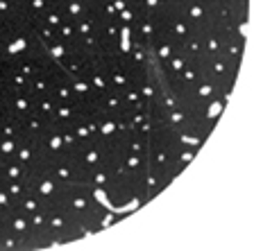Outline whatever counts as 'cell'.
Instances as JSON below:
<instances>
[{
    "mask_svg": "<svg viewBox=\"0 0 254 251\" xmlns=\"http://www.w3.org/2000/svg\"><path fill=\"white\" fill-rule=\"evenodd\" d=\"M23 181H25V186L32 190V193L37 195L39 204L43 206V208H59L64 201V195H66V183L59 181L57 177H55L50 170H46V172H37V174H25L23 177Z\"/></svg>",
    "mask_w": 254,
    "mask_h": 251,
    "instance_id": "cell-1",
    "label": "cell"
},
{
    "mask_svg": "<svg viewBox=\"0 0 254 251\" xmlns=\"http://www.w3.org/2000/svg\"><path fill=\"white\" fill-rule=\"evenodd\" d=\"M34 109H37V95L30 89L14 91L9 86L5 89V113H11L16 118H25Z\"/></svg>",
    "mask_w": 254,
    "mask_h": 251,
    "instance_id": "cell-2",
    "label": "cell"
},
{
    "mask_svg": "<svg viewBox=\"0 0 254 251\" xmlns=\"http://www.w3.org/2000/svg\"><path fill=\"white\" fill-rule=\"evenodd\" d=\"M39 143H41V150L46 152V156H50L53 161L66 152L64 141H62V131H59V127L55 125V122H50V125H48V129L43 131L41 136H39Z\"/></svg>",
    "mask_w": 254,
    "mask_h": 251,
    "instance_id": "cell-3",
    "label": "cell"
},
{
    "mask_svg": "<svg viewBox=\"0 0 254 251\" xmlns=\"http://www.w3.org/2000/svg\"><path fill=\"white\" fill-rule=\"evenodd\" d=\"M100 111H102V115L121 118V115L127 111L123 95L118 93V91H105V93L100 95Z\"/></svg>",
    "mask_w": 254,
    "mask_h": 251,
    "instance_id": "cell-4",
    "label": "cell"
},
{
    "mask_svg": "<svg viewBox=\"0 0 254 251\" xmlns=\"http://www.w3.org/2000/svg\"><path fill=\"white\" fill-rule=\"evenodd\" d=\"M5 224L9 231H14L16 236H21V238L30 236V220H27V215L21 213L16 206H14V210H9V213L5 215Z\"/></svg>",
    "mask_w": 254,
    "mask_h": 251,
    "instance_id": "cell-5",
    "label": "cell"
},
{
    "mask_svg": "<svg viewBox=\"0 0 254 251\" xmlns=\"http://www.w3.org/2000/svg\"><path fill=\"white\" fill-rule=\"evenodd\" d=\"M48 125H50V122H48L41 113H37V111H32L30 115H25V118H21V129H23V136H41L43 131L48 129Z\"/></svg>",
    "mask_w": 254,
    "mask_h": 251,
    "instance_id": "cell-6",
    "label": "cell"
},
{
    "mask_svg": "<svg viewBox=\"0 0 254 251\" xmlns=\"http://www.w3.org/2000/svg\"><path fill=\"white\" fill-rule=\"evenodd\" d=\"M77 115H79L77 102L75 104H70V102H55V118H53L55 125H70Z\"/></svg>",
    "mask_w": 254,
    "mask_h": 251,
    "instance_id": "cell-7",
    "label": "cell"
},
{
    "mask_svg": "<svg viewBox=\"0 0 254 251\" xmlns=\"http://www.w3.org/2000/svg\"><path fill=\"white\" fill-rule=\"evenodd\" d=\"M23 136L21 129V118H16L11 113L0 115V138H18Z\"/></svg>",
    "mask_w": 254,
    "mask_h": 251,
    "instance_id": "cell-8",
    "label": "cell"
},
{
    "mask_svg": "<svg viewBox=\"0 0 254 251\" xmlns=\"http://www.w3.org/2000/svg\"><path fill=\"white\" fill-rule=\"evenodd\" d=\"M53 100L55 102H70V104H75L77 102V93L73 91V86H70V79H59V82H55V89H53Z\"/></svg>",
    "mask_w": 254,
    "mask_h": 251,
    "instance_id": "cell-9",
    "label": "cell"
},
{
    "mask_svg": "<svg viewBox=\"0 0 254 251\" xmlns=\"http://www.w3.org/2000/svg\"><path fill=\"white\" fill-rule=\"evenodd\" d=\"M0 251H27L25 249V238L16 236L14 231L5 229L0 231Z\"/></svg>",
    "mask_w": 254,
    "mask_h": 251,
    "instance_id": "cell-10",
    "label": "cell"
},
{
    "mask_svg": "<svg viewBox=\"0 0 254 251\" xmlns=\"http://www.w3.org/2000/svg\"><path fill=\"white\" fill-rule=\"evenodd\" d=\"M55 79L46 73H37L30 77V91L34 95H53Z\"/></svg>",
    "mask_w": 254,
    "mask_h": 251,
    "instance_id": "cell-11",
    "label": "cell"
},
{
    "mask_svg": "<svg viewBox=\"0 0 254 251\" xmlns=\"http://www.w3.org/2000/svg\"><path fill=\"white\" fill-rule=\"evenodd\" d=\"M16 208L21 210V213H25V215H32V213H37V210H41L43 206L39 204L37 195H34V193H32L30 188H27L25 193L21 195V197L16 199Z\"/></svg>",
    "mask_w": 254,
    "mask_h": 251,
    "instance_id": "cell-12",
    "label": "cell"
},
{
    "mask_svg": "<svg viewBox=\"0 0 254 251\" xmlns=\"http://www.w3.org/2000/svg\"><path fill=\"white\" fill-rule=\"evenodd\" d=\"M98 129H100V141L111 143L118 136L116 118H111V115H100V118H98Z\"/></svg>",
    "mask_w": 254,
    "mask_h": 251,
    "instance_id": "cell-13",
    "label": "cell"
},
{
    "mask_svg": "<svg viewBox=\"0 0 254 251\" xmlns=\"http://www.w3.org/2000/svg\"><path fill=\"white\" fill-rule=\"evenodd\" d=\"M25 177V167L16 158H9V161H2V170H0V179L2 181H11V179H23Z\"/></svg>",
    "mask_w": 254,
    "mask_h": 251,
    "instance_id": "cell-14",
    "label": "cell"
},
{
    "mask_svg": "<svg viewBox=\"0 0 254 251\" xmlns=\"http://www.w3.org/2000/svg\"><path fill=\"white\" fill-rule=\"evenodd\" d=\"M127 150L138 156H148V136H141L138 131L127 136Z\"/></svg>",
    "mask_w": 254,
    "mask_h": 251,
    "instance_id": "cell-15",
    "label": "cell"
},
{
    "mask_svg": "<svg viewBox=\"0 0 254 251\" xmlns=\"http://www.w3.org/2000/svg\"><path fill=\"white\" fill-rule=\"evenodd\" d=\"M37 113H41L48 122H53L55 118V100L53 95H37Z\"/></svg>",
    "mask_w": 254,
    "mask_h": 251,
    "instance_id": "cell-16",
    "label": "cell"
},
{
    "mask_svg": "<svg viewBox=\"0 0 254 251\" xmlns=\"http://www.w3.org/2000/svg\"><path fill=\"white\" fill-rule=\"evenodd\" d=\"M18 138H0V158L2 161H9V158H16V152H18Z\"/></svg>",
    "mask_w": 254,
    "mask_h": 251,
    "instance_id": "cell-17",
    "label": "cell"
},
{
    "mask_svg": "<svg viewBox=\"0 0 254 251\" xmlns=\"http://www.w3.org/2000/svg\"><path fill=\"white\" fill-rule=\"evenodd\" d=\"M41 21L46 23L48 27H53V30H59V25L64 23V11L59 9L57 5H55V7H50V9L43 11V14H41Z\"/></svg>",
    "mask_w": 254,
    "mask_h": 251,
    "instance_id": "cell-18",
    "label": "cell"
},
{
    "mask_svg": "<svg viewBox=\"0 0 254 251\" xmlns=\"http://www.w3.org/2000/svg\"><path fill=\"white\" fill-rule=\"evenodd\" d=\"M27 220H30V233H41L46 231V222H48V210L41 208L37 213L27 215Z\"/></svg>",
    "mask_w": 254,
    "mask_h": 251,
    "instance_id": "cell-19",
    "label": "cell"
},
{
    "mask_svg": "<svg viewBox=\"0 0 254 251\" xmlns=\"http://www.w3.org/2000/svg\"><path fill=\"white\" fill-rule=\"evenodd\" d=\"M59 131H62V141H64V147H66V152L70 150H77L79 143L75 138V131H73V125H57Z\"/></svg>",
    "mask_w": 254,
    "mask_h": 251,
    "instance_id": "cell-20",
    "label": "cell"
},
{
    "mask_svg": "<svg viewBox=\"0 0 254 251\" xmlns=\"http://www.w3.org/2000/svg\"><path fill=\"white\" fill-rule=\"evenodd\" d=\"M118 220H121V215L114 213L111 208H105L100 213V217H98V222H95V224H98V233H100V231H105V229H109V226H114Z\"/></svg>",
    "mask_w": 254,
    "mask_h": 251,
    "instance_id": "cell-21",
    "label": "cell"
},
{
    "mask_svg": "<svg viewBox=\"0 0 254 251\" xmlns=\"http://www.w3.org/2000/svg\"><path fill=\"white\" fill-rule=\"evenodd\" d=\"M2 186L7 188V193L11 195V199H14V201L27 190V186H25V181H23V179H11V181H2Z\"/></svg>",
    "mask_w": 254,
    "mask_h": 251,
    "instance_id": "cell-22",
    "label": "cell"
},
{
    "mask_svg": "<svg viewBox=\"0 0 254 251\" xmlns=\"http://www.w3.org/2000/svg\"><path fill=\"white\" fill-rule=\"evenodd\" d=\"M57 39L59 41H66V43H75V25L68 21H64L57 30Z\"/></svg>",
    "mask_w": 254,
    "mask_h": 251,
    "instance_id": "cell-23",
    "label": "cell"
},
{
    "mask_svg": "<svg viewBox=\"0 0 254 251\" xmlns=\"http://www.w3.org/2000/svg\"><path fill=\"white\" fill-rule=\"evenodd\" d=\"M14 206H16V201L11 199V195L7 193V188L2 186V181H0V213L7 215L9 210H14Z\"/></svg>",
    "mask_w": 254,
    "mask_h": 251,
    "instance_id": "cell-24",
    "label": "cell"
},
{
    "mask_svg": "<svg viewBox=\"0 0 254 251\" xmlns=\"http://www.w3.org/2000/svg\"><path fill=\"white\" fill-rule=\"evenodd\" d=\"M2 113H5V111H2V106H0V115H2Z\"/></svg>",
    "mask_w": 254,
    "mask_h": 251,
    "instance_id": "cell-25",
    "label": "cell"
},
{
    "mask_svg": "<svg viewBox=\"0 0 254 251\" xmlns=\"http://www.w3.org/2000/svg\"><path fill=\"white\" fill-rule=\"evenodd\" d=\"M0 170H2V158H0Z\"/></svg>",
    "mask_w": 254,
    "mask_h": 251,
    "instance_id": "cell-26",
    "label": "cell"
},
{
    "mask_svg": "<svg viewBox=\"0 0 254 251\" xmlns=\"http://www.w3.org/2000/svg\"><path fill=\"white\" fill-rule=\"evenodd\" d=\"M16 2H25V0H16Z\"/></svg>",
    "mask_w": 254,
    "mask_h": 251,
    "instance_id": "cell-27",
    "label": "cell"
},
{
    "mask_svg": "<svg viewBox=\"0 0 254 251\" xmlns=\"http://www.w3.org/2000/svg\"><path fill=\"white\" fill-rule=\"evenodd\" d=\"M0 27H2V18H0Z\"/></svg>",
    "mask_w": 254,
    "mask_h": 251,
    "instance_id": "cell-28",
    "label": "cell"
},
{
    "mask_svg": "<svg viewBox=\"0 0 254 251\" xmlns=\"http://www.w3.org/2000/svg\"><path fill=\"white\" fill-rule=\"evenodd\" d=\"M0 54H2V48H0Z\"/></svg>",
    "mask_w": 254,
    "mask_h": 251,
    "instance_id": "cell-29",
    "label": "cell"
},
{
    "mask_svg": "<svg viewBox=\"0 0 254 251\" xmlns=\"http://www.w3.org/2000/svg\"><path fill=\"white\" fill-rule=\"evenodd\" d=\"M0 181H2V179H0Z\"/></svg>",
    "mask_w": 254,
    "mask_h": 251,
    "instance_id": "cell-30",
    "label": "cell"
}]
</instances>
